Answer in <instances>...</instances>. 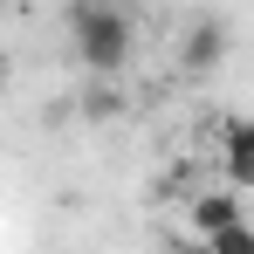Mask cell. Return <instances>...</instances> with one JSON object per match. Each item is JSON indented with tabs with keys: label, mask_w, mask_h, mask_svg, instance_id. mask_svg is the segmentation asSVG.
<instances>
[{
	"label": "cell",
	"mask_w": 254,
	"mask_h": 254,
	"mask_svg": "<svg viewBox=\"0 0 254 254\" xmlns=\"http://www.w3.org/2000/svg\"><path fill=\"white\" fill-rule=\"evenodd\" d=\"M76 55H83L89 76H117L130 62V14L124 7H110V0H83L76 7Z\"/></svg>",
	"instance_id": "6da1fadb"
},
{
	"label": "cell",
	"mask_w": 254,
	"mask_h": 254,
	"mask_svg": "<svg viewBox=\"0 0 254 254\" xmlns=\"http://www.w3.org/2000/svg\"><path fill=\"white\" fill-rule=\"evenodd\" d=\"M220 179L234 192H254V117L220 124Z\"/></svg>",
	"instance_id": "7a4b0ae2"
},
{
	"label": "cell",
	"mask_w": 254,
	"mask_h": 254,
	"mask_svg": "<svg viewBox=\"0 0 254 254\" xmlns=\"http://www.w3.org/2000/svg\"><path fill=\"white\" fill-rule=\"evenodd\" d=\"M220 62H227V28L206 14V21L186 28V42H179V69H186V76H213Z\"/></svg>",
	"instance_id": "3957f363"
},
{
	"label": "cell",
	"mask_w": 254,
	"mask_h": 254,
	"mask_svg": "<svg viewBox=\"0 0 254 254\" xmlns=\"http://www.w3.org/2000/svg\"><path fill=\"white\" fill-rule=\"evenodd\" d=\"M192 227H199V241L227 234V227H241V192L227 186V192H206V199H192Z\"/></svg>",
	"instance_id": "277c9868"
},
{
	"label": "cell",
	"mask_w": 254,
	"mask_h": 254,
	"mask_svg": "<svg viewBox=\"0 0 254 254\" xmlns=\"http://www.w3.org/2000/svg\"><path fill=\"white\" fill-rule=\"evenodd\" d=\"M206 254H254V227L241 220V227H227V234H213Z\"/></svg>",
	"instance_id": "5b68a950"
}]
</instances>
